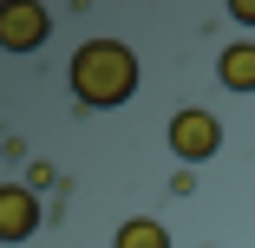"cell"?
Here are the masks:
<instances>
[{"mask_svg": "<svg viewBox=\"0 0 255 248\" xmlns=\"http://www.w3.org/2000/svg\"><path fill=\"white\" fill-rule=\"evenodd\" d=\"M26 189H53V164H33L26 170Z\"/></svg>", "mask_w": 255, "mask_h": 248, "instance_id": "obj_7", "label": "cell"}, {"mask_svg": "<svg viewBox=\"0 0 255 248\" xmlns=\"http://www.w3.org/2000/svg\"><path fill=\"white\" fill-rule=\"evenodd\" d=\"M53 39V13L39 0H7L0 7V53H39Z\"/></svg>", "mask_w": 255, "mask_h": 248, "instance_id": "obj_3", "label": "cell"}, {"mask_svg": "<svg viewBox=\"0 0 255 248\" xmlns=\"http://www.w3.org/2000/svg\"><path fill=\"white\" fill-rule=\"evenodd\" d=\"M112 248H170V229L150 222V216H131V222L112 235Z\"/></svg>", "mask_w": 255, "mask_h": 248, "instance_id": "obj_6", "label": "cell"}, {"mask_svg": "<svg viewBox=\"0 0 255 248\" xmlns=\"http://www.w3.org/2000/svg\"><path fill=\"white\" fill-rule=\"evenodd\" d=\"M229 20H242V26H255V0H229Z\"/></svg>", "mask_w": 255, "mask_h": 248, "instance_id": "obj_8", "label": "cell"}, {"mask_svg": "<svg viewBox=\"0 0 255 248\" xmlns=\"http://www.w3.org/2000/svg\"><path fill=\"white\" fill-rule=\"evenodd\" d=\"M164 144H170V151H177V164L190 170V164H210L216 151H223V118L216 111H177L170 118V131H164Z\"/></svg>", "mask_w": 255, "mask_h": 248, "instance_id": "obj_2", "label": "cell"}, {"mask_svg": "<svg viewBox=\"0 0 255 248\" xmlns=\"http://www.w3.org/2000/svg\"><path fill=\"white\" fill-rule=\"evenodd\" d=\"M39 222H46L39 189H26V183H0V248H20Z\"/></svg>", "mask_w": 255, "mask_h": 248, "instance_id": "obj_4", "label": "cell"}, {"mask_svg": "<svg viewBox=\"0 0 255 248\" xmlns=\"http://www.w3.org/2000/svg\"><path fill=\"white\" fill-rule=\"evenodd\" d=\"M216 85L223 91H255V39H229L216 53Z\"/></svg>", "mask_w": 255, "mask_h": 248, "instance_id": "obj_5", "label": "cell"}, {"mask_svg": "<svg viewBox=\"0 0 255 248\" xmlns=\"http://www.w3.org/2000/svg\"><path fill=\"white\" fill-rule=\"evenodd\" d=\"M66 79H72V98L85 111H118V105L137 98L144 66H137V53L125 39H85L72 53V66H66Z\"/></svg>", "mask_w": 255, "mask_h": 248, "instance_id": "obj_1", "label": "cell"}]
</instances>
